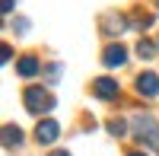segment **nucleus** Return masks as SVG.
Masks as SVG:
<instances>
[{"label": "nucleus", "mask_w": 159, "mask_h": 156, "mask_svg": "<svg viewBox=\"0 0 159 156\" xmlns=\"http://www.w3.org/2000/svg\"><path fill=\"white\" fill-rule=\"evenodd\" d=\"M134 134L143 140L147 147H153V150H159V121L153 118V115H134Z\"/></svg>", "instance_id": "obj_1"}, {"label": "nucleus", "mask_w": 159, "mask_h": 156, "mask_svg": "<svg viewBox=\"0 0 159 156\" xmlns=\"http://www.w3.org/2000/svg\"><path fill=\"white\" fill-rule=\"evenodd\" d=\"M22 102H25V108H29L32 115H42V112L54 108V96H51L45 86H29L22 93Z\"/></svg>", "instance_id": "obj_2"}, {"label": "nucleus", "mask_w": 159, "mask_h": 156, "mask_svg": "<svg viewBox=\"0 0 159 156\" xmlns=\"http://www.w3.org/2000/svg\"><path fill=\"white\" fill-rule=\"evenodd\" d=\"M57 137H61V124L54 118L38 121V127H35V140H38V144H54Z\"/></svg>", "instance_id": "obj_3"}, {"label": "nucleus", "mask_w": 159, "mask_h": 156, "mask_svg": "<svg viewBox=\"0 0 159 156\" xmlns=\"http://www.w3.org/2000/svg\"><path fill=\"white\" fill-rule=\"evenodd\" d=\"M137 93L140 96H147V99H153V96H159V76L156 73H140L137 76Z\"/></svg>", "instance_id": "obj_4"}, {"label": "nucleus", "mask_w": 159, "mask_h": 156, "mask_svg": "<svg viewBox=\"0 0 159 156\" xmlns=\"http://www.w3.org/2000/svg\"><path fill=\"white\" fill-rule=\"evenodd\" d=\"M102 61H105V67H121V64H127V48L124 45H108L102 51Z\"/></svg>", "instance_id": "obj_5"}, {"label": "nucleus", "mask_w": 159, "mask_h": 156, "mask_svg": "<svg viewBox=\"0 0 159 156\" xmlns=\"http://www.w3.org/2000/svg\"><path fill=\"white\" fill-rule=\"evenodd\" d=\"M92 93H96L99 99H115L118 96V83L108 80V76H99V80L92 83Z\"/></svg>", "instance_id": "obj_6"}, {"label": "nucleus", "mask_w": 159, "mask_h": 156, "mask_svg": "<svg viewBox=\"0 0 159 156\" xmlns=\"http://www.w3.org/2000/svg\"><path fill=\"white\" fill-rule=\"evenodd\" d=\"M38 67H42V64H38V57L25 54V57H19V64H16V73H19V76H35Z\"/></svg>", "instance_id": "obj_7"}, {"label": "nucleus", "mask_w": 159, "mask_h": 156, "mask_svg": "<svg viewBox=\"0 0 159 156\" xmlns=\"http://www.w3.org/2000/svg\"><path fill=\"white\" fill-rule=\"evenodd\" d=\"M19 144H22V131L13 127V124H7L3 127V147H19Z\"/></svg>", "instance_id": "obj_8"}, {"label": "nucleus", "mask_w": 159, "mask_h": 156, "mask_svg": "<svg viewBox=\"0 0 159 156\" xmlns=\"http://www.w3.org/2000/svg\"><path fill=\"white\" fill-rule=\"evenodd\" d=\"M102 25H105V32H111V29L121 32L124 25H127V19H124V16H105V19H102Z\"/></svg>", "instance_id": "obj_9"}, {"label": "nucleus", "mask_w": 159, "mask_h": 156, "mask_svg": "<svg viewBox=\"0 0 159 156\" xmlns=\"http://www.w3.org/2000/svg\"><path fill=\"white\" fill-rule=\"evenodd\" d=\"M137 54H140V57H153V54H156V42L140 38V42H137Z\"/></svg>", "instance_id": "obj_10"}, {"label": "nucleus", "mask_w": 159, "mask_h": 156, "mask_svg": "<svg viewBox=\"0 0 159 156\" xmlns=\"http://www.w3.org/2000/svg\"><path fill=\"white\" fill-rule=\"evenodd\" d=\"M108 131L121 137V134H124V121H118V118H111V121H108Z\"/></svg>", "instance_id": "obj_11"}, {"label": "nucleus", "mask_w": 159, "mask_h": 156, "mask_svg": "<svg viewBox=\"0 0 159 156\" xmlns=\"http://www.w3.org/2000/svg\"><path fill=\"white\" fill-rule=\"evenodd\" d=\"M130 22H134V25H140V29H147V25L153 22V16H134Z\"/></svg>", "instance_id": "obj_12"}, {"label": "nucleus", "mask_w": 159, "mask_h": 156, "mask_svg": "<svg viewBox=\"0 0 159 156\" xmlns=\"http://www.w3.org/2000/svg\"><path fill=\"white\" fill-rule=\"evenodd\" d=\"M0 57L10 61V57H13V48H10V45H3V48H0Z\"/></svg>", "instance_id": "obj_13"}, {"label": "nucleus", "mask_w": 159, "mask_h": 156, "mask_svg": "<svg viewBox=\"0 0 159 156\" xmlns=\"http://www.w3.org/2000/svg\"><path fill=\"white\" fill-rule=\"evenodd\" d=\"M0 7H3V13H10V10H13V0H3Z\"/></svg>", "instance_id": "obj_14"}, {"label": "nucleus", "mask_w": 159, "mask_h": 156, "mask_svg": "<svg viewBox=\"0 0 159 156\" xmlns=\"http://www.w3.org/2000/svg\"><path fill=\"white\" fill-rule=\"evenodd\" d=\"M51 156H70L67 150H54V153H51Z\"/></svg>", "instance_id": "obj_15"}, {"label": "nucleus", "mask_w": 159, "mask_h": 156, "mask_svg": "<svg viewBox=\"0 0 159 156\" xmlns=\"http://www.w3.org/2000/svg\"><path fill=\"white\" fill-rule=\"evenodd\" d=\"M130 156H147V153H130Z\"/></svg>", "instance_id": "obj_16"}]
</instances>
